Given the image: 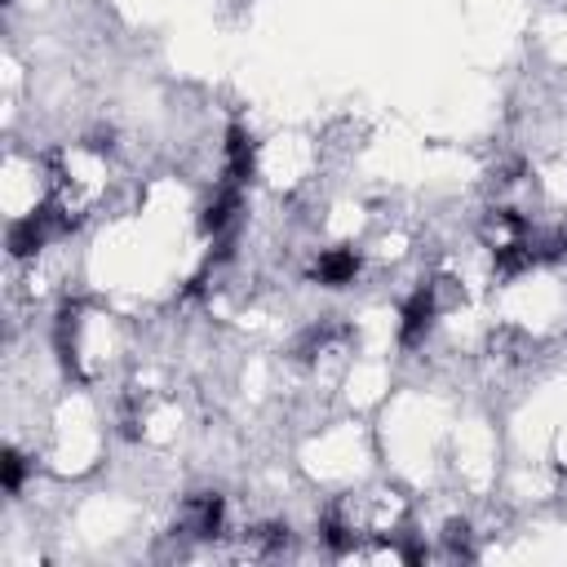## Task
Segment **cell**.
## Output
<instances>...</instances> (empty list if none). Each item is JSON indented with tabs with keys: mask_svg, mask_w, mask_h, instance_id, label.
<instances>
[{
	"mask_svg": "<svg viewBox=\"0 0 567 567\" xmlns=\"http://www.w3.org/2000/svg\"><path fill=\"white\" fill-rule=\"evenodd\" d=\"M44 239H49V213H31V217H18L13 226H9V257H31V252H40L44 248Z\"/></svg>",
	"mask_w": 567,
	"mask_h": 567,
	"instance_id": "cell-5",
	"label": "cell"
},
{
	"mask_svg": "<svg viewBox=\"0 0 567 567\" xmlns=\"http://www.w3.org/2000/svg\"><path fill=\"white\" fill-rule=\"evenodd\" d=\"M221 518H226L221 496H204V501H195V536H217V532H221Z\"/></svg>",
	"mask_w": 567,
	"mask_h": 567,
	"instance_id": "cell-6",
	"label": "cell"
},
{
	"mask_svg": "<svg viewBox=\"0 0 567 567\" xmlns=\"http://www.w3.org/2000/svg\"><path fill=\"white\" fill-rule=\"evenodd\" d=\"M252 164H257L252 133H248L244 124H230V128H226V177L244 186V182L252 177Z\"/></svg>",
	"mask_w": 567,
	"mask_h": 567,
	"instance_id": "cell-2",
	"label": "cell"
},
{
	"mask_svg": "<svg viewBox=\"0 0 567 567\" xmlns=\"http://www.w3.org/2000/svg\"><path fill=\"white\" fill-rule=\"evenodd\" d=\"M235 217H239V182H230V177H226V186L208 199V208H204L199 226H204L208 235H226V230L235 226Z\"/></svg>",
	"mask_w": 567,
	"mask_h": 567,
	"instance_id": "cell-4",
	"label": "cell"
},
{
	"mask_svg": "<svg viewBox=\"0 0 567 567\" xmlns=\"http://www.w3.org/2000/svg\"><path fill=\"white\" fill-rule=\"evenodd\" d=\"M354 275H359V252L354 248H328L315 261V279L323 288H346V284H354Z\"/></svg>",
	"mask_w": 567,
	"mask_h": 567,
	"instance_id": "cell-3",
	"label": "cell"
},
{
	"mask_svg": "<svg viewBox=\"0 0 567 567\" xmlns=\"http://www.w3.org/2000/svg\"><path fill=\"white\" fill-rule=\"evenodd\" d=\"M0 470H4V492L9 496H18L22 492V478H27V461H22V452H4V461H0Z\"/></svg>",
	"mask_w": 567,
	"mask_h": 567,
	"instance_id": "cell-7",
	"label": "cell"
},
{
	"mask_svg": "<svg viewBox=\"0 0 567 567\" xmlns=\"http://www.w3.org/2000/svg\"><path fill=\"white\" fill-rule=\"evenodd\" d=\"M434 315H439L434 288H416V292L403 301V315H399V341H403L408 350L421 346L425 332H430V323H434Z\"/></svg>",
	"mask_w": 567,
	"mask_h": 567,
	"instance_id": "cell-1",
	"label": "cell"
}]
</instances>
